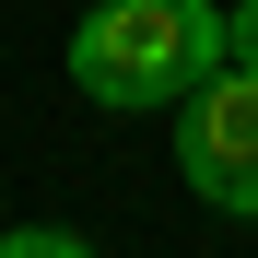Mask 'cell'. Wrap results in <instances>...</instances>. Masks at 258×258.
Masks as SVG:
<instances>
[{
    "label": "cell",
    "instance_id": "3",
    "mask_svg": "<svg viewBox=\"0 0 258 258\" xmlns=\"http://www.w3.org/2000/svg\"><path fill=\"white\" fill-rule=\"evenodd\" d=\"M0 258H94V235H82V223H12Z\"/></svg>",
    "mask_w": 258,
    "mask_h": 258
},
{
    "label": "cell",
    "instance_id": "4",
    "mask_svg": "<svg viewBox=\"0 0 258 258\" xmlns=\"http://www.w3.org/2000/svg\"><path fill=\"white\" fill-rule=\"evenodd\" d=\"M223 59L258 71V0H223Z\"/></svg>",
    "mask_w": 258,
    "mask_h": 258
},
{
    "label": "cell",
    "instance_id": "2",
    "mask_svg": "<svg viewBox=\"0 0 258 258\" xmlns=\"http://www.w3.org/2000/svg\"><path fill=\"white\" fill-rule=\"evenodd\" d=\"M176 176L223 223H258V71L223 59L200 94H176Z\"/></svg>",
    "mask_w": 258,
    "mask_h": 258
},
{
    "label": "cell",
    "instance_id": "1",
    "mask_svg": "<svg viewBox=\"0 0 258 258\" xmlns=\"http://www.w3.org/2000/svg\"><path fill=\"white\" fill-rule=\"evenodd\" d=\"M211 71H223V0H94L71 24V82L117 117H176V94H200Z\"/></svg>",
    "mask_w": 258,
    "mask_h": 258
}]
</instances>
